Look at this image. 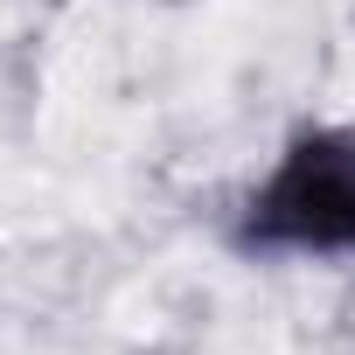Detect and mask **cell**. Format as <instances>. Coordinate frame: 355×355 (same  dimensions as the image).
Masks as SVG:
<instances>
[{"instance_id": "obj_1", "label": "cell", "mask_w": 355, "mask_h": 355, "mask_svg": "<svg viewBox=\"0 0 355 355\" xmlns=\"http://www.w3.org/2000/svg\"><path fill=\"white\" fill-rule=\"evenodd\" d=\"M251 237L272 251H355V139H300L251 196Z\"/></svg>"}]
</instances>
